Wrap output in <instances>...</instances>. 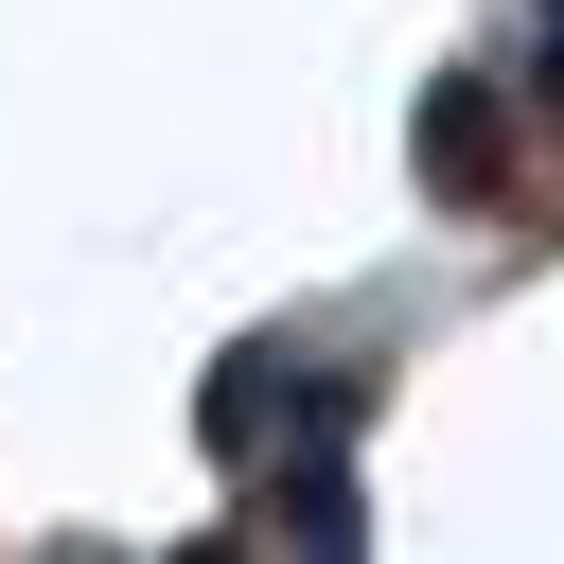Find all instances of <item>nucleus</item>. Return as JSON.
<instances>
[{
  "instance_id": "obj_1",
  "label": "nucleus",
  "mask_w": 564,
  "mask_h": 564,
  "mask_svg": "<svg viewBox=\"0 0 564 564\" xmlns=\"http://www.w3.org/2000/svg\"><path fill=\"white\" fill-rule=\"evenodd\" d=\"M423 194H441V212H494V194H511V106H494L476 70L423 88Z\"/></svg>"
},
{
  "instance_id": "obj_2",
  "label": "nucleus",
  "mask_w": 564,
  "mask_h": 564,
  "mask_svg": "<svg viewBox=\"0 0 564 564\" xmlns=\"http://www.w3.org/2000/svg\"><path fill=\"white\" fill-rule=\"evenodd\" d=\"M282 546H370V494H352V458L335 441H300V476H282V511H264Z\"/></svg>"
},
{
  "instance_id": "obj_3",
  "label": "nucleus",
  "mask_w": 564,
  "mask_h": 564,
  "mask_svg": "<svg viewBox=\"0 0 564 564\" xmlns=\"http://www.w3.org/2000/svg\"><path fill=\"white\" fill-rule=\"evenodd\" d=\"M529 70H546V106H564V0H546V35H529Z\"/></svg>"
}]
</instances>
